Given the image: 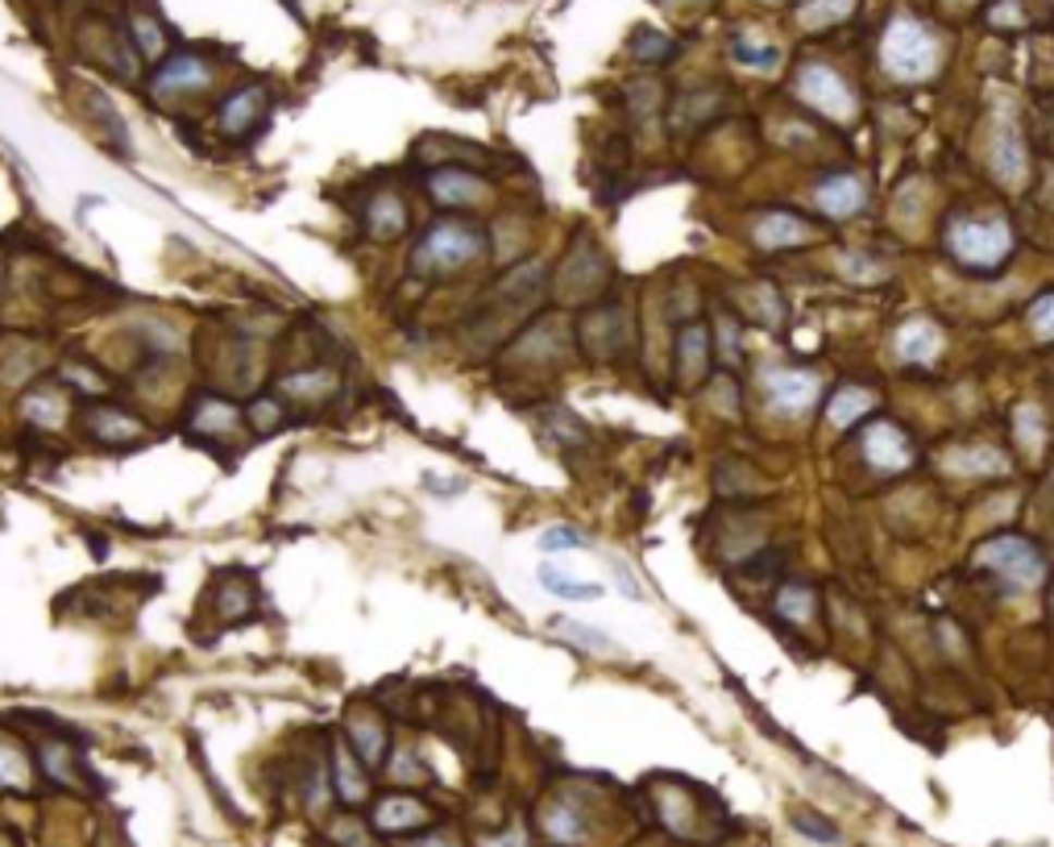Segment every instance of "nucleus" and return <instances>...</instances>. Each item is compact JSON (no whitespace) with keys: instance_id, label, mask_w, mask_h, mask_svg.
Wrapping results in <instances>:
<instances>
[{"instance_id":"39448f33","label":"nucleus","mask_w":1054,"mask_h":847,"mask_svg":"<svg viewBox=\"0 0 1054 847\" xmlns=\"http://www.w3.org/2000/svg\"><path fill=\"white\" fill-rule=\"evenodd\" d=\"M797 96H801L810 109L826 112V116H835V121H851V112H856V96H851V88H847L843 75H838L835 67H826V63H801V71H797Z\"/></svg>"},{"instance_id":"7c9ffc66","label":"nucleus","mask_w":1054,"mask_h":847,"mask_svg":"<svg viewBox=\"0 0 1054 847\" xmlns=\"http://www.w3.org/2000/svg\"><path fill=\"white\" fill-rule=\"evenodd\" d=\"M233 407L229 403H220V400H199V407H196V428L199 432H208V428H233Z\"/></svg>"},{"instance_id":"a878e982","label":"nucleus","mask_w":1054,"mask_h":847,"mask_svg":"<svg viewBox=\"0 0 1054 847\" xmlns=\"http://www.w3.org/2000/svg\"><path fill=\"white\" fill-rule=\"evenodd\" d=\"M540 424L549 428L552 441H556L561 449H565V445H586V428L573 420L569 412H544V416H540Z\"/></svg>"},{"instance_id":"f8f14e48","label":"nucleus","mask_w":1054,"mask_h":847,"mask_svg":"<svg viewBox=\"0 0 1054 847\" xmlns=\"http://www.w3.org/2000/svg\"><path fill=\"white\" fill-rule=\"evenodd\" d=\"M262 116V88H237L224 105H220V125L229 137H245Z\"/></svg>"},{"instance_id":"cd10ccee","label":"nucleus","mask_w":1054,"mask_h":847,"mask_svg":"<svg viewBox=\"0 0 1054 847\" xmlns=\"http://www.w3.org/2000/svg\"><path fill=\"white\" fill-rule=\"evenodd\" d=\"M731 59H735L739 67H764V71H769V67H776V59H781V54H776L772 46H756V42H747V38H735V42H731Z\"/></svg>"},{"instance_id":"4468645a","label":"nucleus","mask_w":1054,"mask_h":847,"mask_svg":"<svg viewBox=\"0 0 1054 847\" xmlns=\"http://www.w3.org/2000/svg\"><path fill=\"white\" fill-rule=\"evenodd\" d=\"M428 192H432L437 204H469L482 192V179L462 171V167H444V171L428 179Z\"/></svg>"},{"instance_id":"a19ab883","label":"nucleus","mask_w":1054,"mask_h":847,"mask_svg":"<svg viewBox=\"0 0 1054 847\" xmlns=\"http://www.w3.org/2000/svg\"><path fill=\"white\" fill-rule=\"evenodd\" d=\"M407 847H457V844H449V839H419V844H407Z\"/></svg>"},{"instance_id":"7ed1b4c3","label":"nucleus","mask_w":1054,"mask_h":847,"mask_svg":"<svg viewBox=\"0 0 1054 847\" xmlns=\"http://www.w3.org/2000/svg\"><path fill=\"white\" fill-rule=\"evenodd\" d=\"M946 249L967 270H996L1009 258L1013 233L1001 217H992V221H951V229H946Z\"/></svg>"},{"instance_id":"aec40b11","label":"nucleus","mask_w":1054,"mask_h":847,"mask_svg":"<svg viewBox=\"0 0 1054 847\" xmlns=\"http://www.w3.org/2000/svg\"><path fill=\"white\" fill-rule=\"evenodd\" d=\"M91 432L105 445H125L133 437H142V424L130 420L125 412H91Z\"/></svg>"},{"instance_id":"ea45409f","label":"nucleus","mask_w":1054,"mask_h":847,"mask_svg":"<svg viewBox=\"0 0 1054 847\" xmlns=\"http://www.w3.org/2000/svg\"><path fill=\"white\" fill-rule=\"evenodd\" d=\"M793 826H797V831H806V835H813V839H822V844H826V839H838L835 826H831V823H813L810 814H797V819H793Z\"/></svg>"},{"instance_id":"473e14b6","label":"nucleus","mask_w":1054,"mask_h":847,"mask_svg":"<svg viewBox=\"0 0 1054 847\" xmlns=\"http://www.w3.org/2000/svg\"><path fill=\"white\" fill-rule=\"evenodd\" d=\"M540 549L544 553H569V549H581V532L569 528V524H556L549 532L540 536Z\"/></svg>"},{"instance_id":"f03ea898","label":"nucleus","mask_w":1054,"mask_h":847,"mask_svg":"<svg viewBox=\"0 0 1054 847\" xmlns=\"http://www.w3.org/2000/svg\"><path fill=\"white\" fill-rule=\"evenodd\" d=\"M880 59H884L888 75H897L905 84H918L939 67V42L918 17H893L884 25V38H880Z\"/></svg>"},{"instance_id":"4be33fe9","label":"nucleus","mask_w":1054,"mask_h":847,"mask_svg":"<svg viewBox=\"0 0 1054 847\" xmlns=\"http://www.w3.org/2000/svg\"><path fill=\"white\" fill-rule=\"evenodd\" d=\"M350 732H353V744H357V757L366 760V764H382V748H387V736H382V727L373 723L370 714L353 719Z\"/></svg>"},{"instance_id":"dca6fc26","label":"nucleus","mask_w":1054,"mask_h":847,"mask_svg":"<svg viewBox=\"0 0 1054 847\" xmlns=\"http://www.w3.org/2000/svg\"><path fill=\"white\" fill-rule=\"evenodd\" d=\"M540 586L549 590V594H556V599H573V602H590L602 594V586L598 581H581L573 578L569 569H556L552 561H544L540 565Z\"/></svg>"},{"instance_id":"72a5a7b5","label":"nucleus","mask_w":1054,"mask_h":847,"mask_svg":"<svg viewBox=\"0 0 1054 847\" xmlns=\"http://www.w3.org/2000/svg\"><path fill=\"white\" fill-rule=\"evenodd\" d=\"M1030 329L1042 341H1054V295H1042L1030 308Z\"/></svg>"},{"instance_id":"b1692460","label":"nucleus","mask_w":1054,"mask_h":847,"mask_svg":"<svg viewBox=\"0 0 1054 847\" xmlns=\"http://www.w3.org/2000/svg\"><path fill=\"white\" fill-rule=\"evenodd\" d=\"M332 764H336V789H341V798H345V802H361V794H366V781H361V773H357L353 757L345 752V744H336V752H332Z\"/></svg>"},{"instance_id":"5701e85b","label":"nucleus","mask_w":1054,"mask_h":847,"mask_svg":"<svg viewBox=\"0 0 1054 847\" xmlns=\"http://www.w3.org/2000/svg\"><path fill=\"white\" fill-rule=\"evenodd\" d=\"M632 54H636L639 63H669V59L677 54V42L664 38V34H657V29H636Z\"/></svg>"},{"instance_id":"20e7f679","label":"nucleus","mask_w":1054,"mask_h":847,"mask_svg":"<svg viewBox=\"0 0 1054 847\" xmlns=\"http://www.w3.org/2000/svg\"><path fill=\"white\" fill-rule=\"evenodd\" d=\"M976 565L989 569L992 578H1001L1013 590H1026V586L1042 578V553L1033 549V540H1026V536H996V540H989L976 553Z\"/></svg>"},{"instance_id":"412c9836","label":"nucleus","mask_w":1054,"mask_h":847,"mask_svg":"<svg viewBox=\"0 0 1054 847\" xmlns=\"http://www.w3.org/2000/svg\"><path fill=\"white\" fill-rule=\"evenodd\" d=\"M868 407H872V395H868V391H859V386H838L831 407H826V416H831V424L847 428V424H856Z\"/></svg>"},{"instance_id":"4c0bfd02","label":"nucleus","mask_w":1054,"mask_h":847,"mask_svg":"<svg viewBox=\"0 0 1054 847\" xmlns=\"http://www.w3.org/2000/svg\"><path fill=\"white\" fill-rule=\"evenodd\" d=\"M556 631H561V636H573V640H581V645H590V648H611V636H602V631H593V627L573 624V619H561Z\"/></svg>"},{"instance_id":"9d476101","label":"nucleus","mask_w":1054,"mask_h":847,"mask_svg":"<svg viewBox=\"0 0 1054 847\" xmlns=\"http://www.w3.org/2000/svg\"><path fill=\"white\" fill-rule=\"evenodd\" d=\"M751 237H756L760 249H785L793 242H801V237H810V224L801 221L797 212H760Z\"/></svg>"},{"instance_id":"393cba45","label":"nucleus","mask_w":1054,"mask_h":847,"mask_svg":"<svg viewBox=\"0 0 1054 847\" xmlns=\"http://www.w3.org/2000/svg\"><path fill=\"white\" fill-rule=\"evenodd\" d=\"M776 611L789 615V619H810L813 615V590L801 581H789L781 594H776Z\"/></svg>"},{"instance_id":"ddd939ff","label":"nucleus","mask_w":1054,"mask_h":847,"mask_svg":"<svg viewBox=\"0 0 1054 847\" xmlns=\"http://www.w3.org/2000/svg\"><path fill=\"white\" fill-rule=\"evenodd\" d=\"M992 171L1005 179L1009 187H1017L1021 183V171H1026V155H1021V137H1017V130H1013L1009 121H1001L996 125V134H992Z\"/></svg>"},{"instance_id":"c9c22d12","label":"nucleus","mask_w":1054,"mask_h":847,"mask_svg":"<svg viewBox=\"0 0 1054 847\" xmlns=\"http://www.w3.org/2000/svg\"><path fill=\"white\" fill-rule=\"evenodd\" d=\"M797 13H801L806 25H826V22H838L843 13H851V4H801Z\"/></svg>"},{"instance_id":"2eb2a0df","label":"nucleus","mask_w":1054,"mask_h":847,"mask_svg":"<svg viewBox=\"0 0 1054 847\" xmlns=\"http://www.w3.org/2000/svg\"><path fill=\"white\" fill-rule=\"evenodd\" d=\"M424 823H428V810L416 798H387V802H378V810H373V826L378 831L403 835V831H419Z\"/></svg>"},{"instance_id":"6e6552de","label":"nucleus","mask_w":1054,"mask_h":847,"mask_svg":"<svg viewBox=\"0 0 1054 847\" xmlns=\"http://www.w3.org/2000/svg\"><path fill=\"white\" fill-rule=\"evenodd\" d=\"M208 63L199 59V54H171L162 67H158L155 75V96H175V91H187V88H204L208 84Z\"/></svg>"},{"instance_id":"0eeeda50","label":"nucleus","mask_w":1054,"mask_h":847,"mask_svg":"<svg viewBox=\"0 0 1054 847\" xmlns=\"http://www.w3.org/2000/svg\"><path fill=\"white\" fill-rule=\"evenodd\" d=\"M764 395L776 412H806L813 400H818V379L806 375V370H764Z\"/></svg>"},{"instance_id":"6ab92c4d","label":"nucleus","mask_w":1054,"mask_h":847,"mask_svg":"<svg viewBox=\"0 0 1054 847\" xmlns=\"http://www.w3.org/2000/svg\"><path fill=\"white\" fill-rule=\"evenodd\" d=\"M934 349H939V329H934V324H926V320H909V324H900L897 354L905 357V361H926Z\"/></svg>"},{"instance_id":"9b49d317","label":"nucleus","mask_w":1054,"mask_h":847,"mask_svg":"<svg viewBox=\"0 0 1054 847\" xmlns=\"http://www.w3.org/2000/svg\"><path fill=\"white\" fill-rule=\"evenodd\" d=\"M581 336H586L590 354H598V357L615 354V349H623V345H627V316L618 312V308L590 312V316H586V329H581Z\"/></svg>"},{"instance_id":"c85d7f7f","label":"nucleus","mask_w":1054,"mask_h":847,"mask_svg":"<svg viewBox=\"0 0 1054 847\" xmlns=\"http://www.w3.org/2000/svg\"><path fill=\"white\" fill-rule=\"evenodd\" d=\"M42 764H46V773L59 781V785H63V781H75V764H71V748H66V744H54V739L42 744Z\"/></svg>"},{"instance_id":"c756f323","label":"nucleus","mask_w":1054,"mask_h":847,"mask_svg":"<svg viewBox=\"0 0 1054 847\" xmlns=\"http://www.w3.org/2000/svg\"><path fill=\"white\" fill-rule=\"evenodd\" d=\"M130 29L137 34V46H142L146 59H158V54H162V46H167L162 42V25H155L146 13H137V17H130Z\"/></svg>"},{"instance_id":"f704fd0d","label":"nucleus","mask_w":1054,"mask_h":847,"mask_svg":"<svg viewBox=\"0 0 1054 847\" xmlns=\"http://www.w3.org/2000/svg\"><path fill=\"white\" fill-rule=\"evenodd\" d=\"M249 420H254L258 432H274V428H283V412H279V403L274 400H258L254 407H249Z\"/></svg>"},{"instance_id":"1a4fd4ad","label":"nucleus","mask_w":1054,"mask_h":847,"mask_svg":"<svg viewBox=\"0 0 1054 847\" xmlns=\"http://www.w3.org/2000/svg\"><path fill=\"white\" fill-rule=\"evenodd\" d=\"M818 208L826 212V217H851V212H859L863 208V200H868V187H863V179L859 175H835V179H822L818 183Z\"/></svg>"},{"instance_id":"2f4dec72","label":"nucleus","mask_w":1054,"mask_h":847,"mask_svg":"<svg viewBox=\"0 0 1054 847\" xmlns=\"http://www.w3.org/2000/svg\"><path fill=\"white\" fill-rule=\"evenodd\" d=\"M25 416H29L34 424H46V428H54V424H59V416H63V403L50 400L46 391H34V395L25 400Z\"/></svg>"},{"instance_id":"a211bd4d","label":"nucleus","mask_w":1054,"mask_h":847,"mask_svg":"<svg viewBox=\"0 0 1054 847\" xmlns=\"http://www.w3.org/2000/svg\"><path fill=\"white\" fill-rule=\"evenodd\" d=\"M366 229H370L373 237L391 242V237H399L407 229V208L395 196H373L370 212H366Z\"/></svg>"},{"instance_id":"423d86ee","label":"nucleus","mask_w":1054,"mask_h":847,"mask_svg":"<svg viewBox=\"0 0 1054 847\" xmlns=\"http://www.w3.org/2000/svg\"><path fill=\"white\" fill-rule=\"evenodd\" d=\"M863 457L884 474H893L914 462V445L893 420H872L863 428Z\"/></svg>"},{"instance_id":"f3484780","label":"nucleus","mask_w":1054,"mask_h":847,"mask_svg":"<svg viewBox=\"0 0 1054 847\" xmlns=\"http://www.w3.org/2000/svg\"><path fill=\"white\" fill-rule=\"evenodd\" d=\"M710 341H706L702 324H689L682 333V345H677V357H682V379L685 382H702L706 370H710Z\"/></svg>"},{"instance_id":"58836bf2","label":"nucleus","mask_w":1054,"mask_h":847,"mask_svg":"<svg viewBox=\"0 0 1054 847\" xmlns=\"http://www.w3.org/2000/svg\"><path fill=\"white\" fill-rule=\"evenodd\" d=\"M1017 437H1021L1030 449L1042 445V424H1038V412H1021V420H1017Z\"/></svg>"},{"instance_id":"bb28decb","label":"nucleus","mask_w":1054,"mask_h":847,"mask_svg":"<svg viewBox=\"0 0 1054 847\" xmlns=\"http://www.w3.org/2000/svg\"><path fill=\"white\" fill-rule=\"evenodd\" d=\"M544 826H549L552 839H561V844H573V839H581V819L573 814V806H549V814H544Z\"/></svg>"},{"instance_id":"f257e3e1","label":"nucleus","mask_w":1054,"mask_h":847,"mask_svg":"<svg viewBox=\"0 0 1054 847\" xmlns=\"http://www.w3.org/2000/svg\"><path fill=\"white\" fill-rule=\"evenodd\" d=\"M486 249V233L474 221H437L424 237H419L416 254H412V270L416 274H449V270L474 262Z\"/></svg>"},{"instance_id":"e433bc0d","label":"nucleus","mask_w":1054,"mask_h":847,"mask_svg":"<svg viewBox=\"0 0 1054 847\" xmlns=\"http://www.w3.org/2000/svg\"><path fill=\"white\" fill-rule=\"evenodd\" d=\"M951 469H959V474H967V469H1005V462L984 449V453H959V457H951Z\"/></svg>"}]
</instances>
